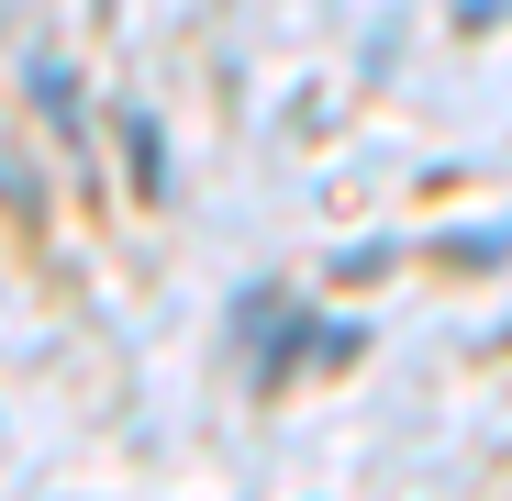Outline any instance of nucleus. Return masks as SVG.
Returning a JSON list of instances; mask_svg holds the SVG:
<instances>
[{"label": "nucleus", "mask_w": 512, "mask_h": 501, "mask_svg": "<svg viewBox=\"0 0 512 501\" xmlns=\"http://www.w3.org/2000/svg\"><path fill=\"white\" fill-rule=\"evenodd\" d=\"M34 201H45V179L12 156V134H0V212H34Z\"/></svg>", "instance_id": "1"}]
</instances>
